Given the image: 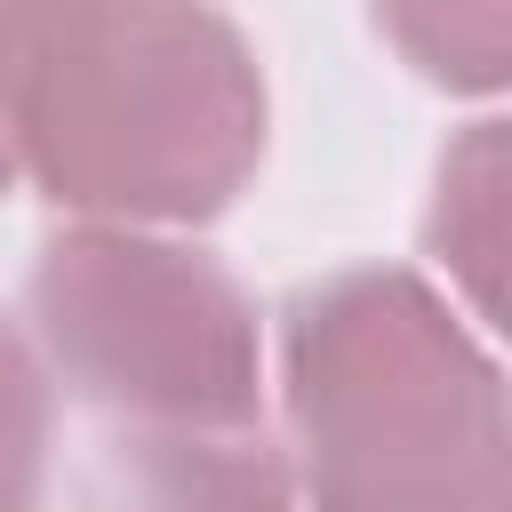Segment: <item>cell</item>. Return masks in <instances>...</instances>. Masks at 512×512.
Returning a JSON list of instances; mask_svg holds the SVG:
<instances>
[{
    "label": "cell",
    "instance_id": "1",
    "mask_svg": "<svg viewBox=\"0 0 512 512\" xmlns=\"http://www.w3.org/2000/svg\"><path fill=\"white\" fill-rule=\"evenodd\" d=\"M280 400L312 512H512L504 376L464 312L400 264L288 296Z\"/></svg>",
    "mask_w": 512,
    "mask_h": 512
},
{
    "label": "cell",
    "instance_id": "2",
    "mask_svg": "<svg viewBox=\"0 0 512 512\" xmlns=\"http://www.w3.org/2000/svg\"><path fill=\"white\" fill-rule=\"evenodd\" d=\"M264 160V72L216 0H56L24 184L80 224H208Z\"/></svg>",
    "mask_w": 512,
    "mask_h": 512
},
{
    "label": "cell",
    "instance_id": "3",
    "mask_svg": "<svg viewBox=\"0 0 512 512\" xmlns=\"http://www.w3.org/2000/svg\"><path fill=\"white\" fill-rule=\"evenodd\" d=\"M40 360L120 432H256L264 344L248 288L136 224H72L32 256Z\"/></svg>",
    "mask_w": 512,
    "mask_h": 512
},
{
    "label": "cell",
    "instance_id": "4",
    "mask_svg": "<svg viewBox=\"0 0 512 512\" xmlns=\"http://www.w3.org/2000/svg\"><path fill=\"white\" fill-rule=\"evenodd\" d=\"M88 512H296V496L256 432H112Z\"/></svg>",
    "mask_w": 512,
    "mask_h": 512
},
{
    "label": "cell",
    "instance_id": "5",
    "mask_svg": "<svg viewBox=\"0 0 512 512\" xmlns=\"http://www.w3.org/2000/svg\"><path fill=\"white\" fill-rule=\"evenodd\" d=\"M424 248L464 288L472 320H496V272H504V128L496 120H472L440 152L432 208H424Z\"/></svg>",
    "mask_w": 512,
    "mask_h": 512
},
{
    "label": "cell",
    "instance_id": "6",
    "mask_svg": "<svg viewBox=\"0 0 512 512\" xmlns=\"http://www.w3.org/2000/svg\"><path fill=\"white\" fill-rule=\"evenodd\" d=\"M512 0H368L376 32L448 96H496L512 72Z\"/></svg>",
    "mask_w": 512,
    "mask_h": 512
},
{
    "label": "cell",
    "instance_id": "7",
    "mask_svg": "<svg viewBox=\"0 0 512 512\" xmlns=\"http://www.w3.org/2000/svg\"><path fill=\"white\" fill-rule=\"evenodd\" d=\"M48 368L40 352L0 320V512H40L48 488Z\"/></svg>",
    "mask_w": 512,
    "mask_h": 512
},
{
    "label": "cell",
    "instance_id": "8",
    "mask_svg": "<svg viewBox=\"0 0 512 512\" xmlns=\"http://www.w3.org/2000/svg\"><path fill=\"white\" fill-rule=\"evenodd\" d=\"M56 0H0V192L24 184V96Z\"/></svg>",
    "mask_w": 512,
    "mask_h": 512
}]
</instances>
